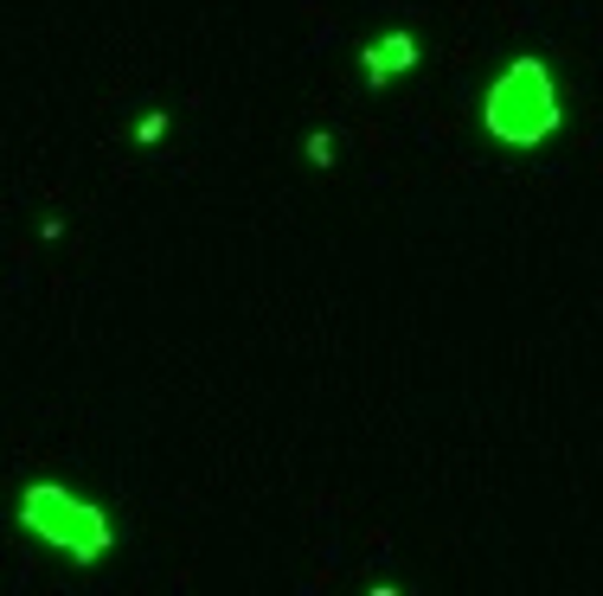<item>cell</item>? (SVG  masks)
Here are the masks:
<instances>
[{
    "mask_svg": "<svg viewBox=\"0 0 603 596\" xmlns=\"http://www.w3.org/2000/svg\"><path fill=\"white\" fill-rule=\"evenodd\" d=\"M558 123H565V97H558L545 59L520 52L514 65L488 84L481 129L494 135V141H507V148H539L545 135H558Z\"/></svg>",
    "mask_w": 603,
    "mask_h": 596,
    "instance_id": "cell-1",
    "label": "cell"
},
{
    "mask_svg": "<svg viewBox=\"0 0 603 596\" xmlns=\"http://www.w3.org/2000/svg\"><path fill=\"white\" fill-rule=\"evenodd\" d=\"M20 527L33 532V538H46V545H59L71 565H97V558H110V545H116L110 513H103L97 500L59 487V481H33V487L20 494Z\"/></svg>",
    "mask_w": 603,
    "mask_h": 596,
    "instance_id": "cell-2",
    "label": "cell"
},
{
    "mask_svg": "<svg viewBox=\"0 0 603 596\" xmlns=\"http://www.w3.org/2000/svg\"><path fill=\"white\" fill-rule=\"evenodd\" d=\"M417 59H424V46H417L411 33H386L379 46H366V52H360V65H366V84H373V90H386V84H392L399 71H411Z\"/></svg>",
    "mask_w": 603,
    "mask_h": 596,
    "instance_id": "cell-3",
    "label": "cell"
},
{
    "mask_svg": "<svg viewBox=\"0 0 603 596\" xmlns=\"http://www.w3.org/2000/svg\"><path fill=\"white\" fill-rule=\"evenodd\" d=\"M161 135H167V110H148V116L135 123V141H141V148H154Z\"/></svg>",
    "mask_w": 603,
    "mask_h": 596,
    "instance_id": "cell-4",
    "label": "cell"
},
{
    "mask_svg": "<svg viewBox=\"0 0 603 596\" xmlns=\"http://www.w3.org/2000/svg\"><path fill=\"white\" fill-rule=\"evenodd\" d=\"M309 161H315V167H328V161H335V135H328V129L309 135Z\"/></svg>",
    "mask_w": 603,
    "mask_h": 596,
    "instance_id": "cell-5",
    "label": "cell"
}]
</instances>
